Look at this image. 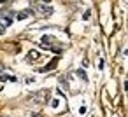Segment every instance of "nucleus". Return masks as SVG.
<instances>
[{"label": "nucleus", "instance_id": "1", "mask_svg": "<svg viewBox=\"0 0 128 117\" xmlns=\"http://www.w3.org/2000/svg\"><path fill=\"white\" fill-rule=\"evenodd\" d=\"M37 9H39V12H40L42 16H51V14H53V9H51V7H46V5H40V4H39Z\"/></svg>", "mask_w": 128, "mask_h": 117}, {"label": "nucleus", "instance_id": "2", "mask_svg": "<svg viewBox=\"0 0 128 117\" xmlns=\"http://www.w3.org/2000/svg\"><path fill=\"white\" fill-rule=\"evenodd\" d=\"M53 37H49V35H44L42 39H40V46L42 47H51V44H53Z\"/></svg>", "mask_w": 128, "mask_h": 117}, {"label": "nucleus", "instance_id": "3", "mask_svg": "<svg viewBox=\"0 0 128 117\" xmlns=\"http://www.w3.org/2000/svg\"><path fill=\"white\" fill-rule=\"evenodd\" d=\"M56 61H58V58H56V59H53L49 65H46V66H42V68H37V72H49V70H53V68L56 66Z\"/></svg>", "mask_w": 128, "mask_h": 117}, {"label": "nucleus", "instance_id": "4", "mask_svg": "<svg viewBox=\"0 0 128 117\" xmlns=\"http://www.w3.org/2000/svg\"><path fill=\"white\" fill-rule=\"evenodd\" d=\"M32 14H34V12L28 9V11H21V12H18V14H16V18H18V19H26V18H28V16H32Z\"/></svg>", "mask_w": 128, "mask_h": 117}, {"label": "nucleus", "instance_id": "5", "mask_svg": "<svg viewBox=\"0 0 128 117\" xmlns=\"http://www.w3.org/2000/svg\"><path fill=\"white\" fill-rule=\"evenodd\" d=\"M39 58H40V53H37V51H30L28 56H26L28 61H35V59H39Z\"/></svg>", "mask_w": 128, "mask_h": 117}, {"label": "nucleus", "instance_id": "6", "mask_svg": "<svg viewBox=\"0 0 128 117\" xmlns=\"http://www.w3.org/2000/svg\"><path fill=\"white\" fill-rule=\"evenodd\" d=\"M77 75H79V77H81L84 82H88V75H86V72H84L82 68H79V70H77Z\"/></svg>", "mask_w": 128, "mask_h": 117}, {"label": "nucleus", "instance_id": "7", "mask_svg": "<svg viewBox=\"0 0 128 117\" xmlns=\"http://www.w3.org/2000/svg\"><path fill=\"white\" fill-rule=\"evenodd\" d=\"M4 32H6V25H4V23H0V35H2Z\"/></svg>", "mask_w": 128, "mask_h": 117}, {"label": "nucleus", "instance_id": "8", "mask_svg": "<svg viewBox=\"0 0 128 117\" xmlns=\"http://www.w3.org/2000/svg\"><path fill=\"white\" fill-rule=\"evenodd\" d=\"M51 107L56 108V107H58V100H53V101H51Z\"/></svg>", "mask_w": 128, "mask_h": 117}, {"label": "nucleus", "instance_id": "9", "mask_svg": "<svg viewBox=\"0 0 128 117\" xmlns=\"http://www.w3.org/2000/svg\"><path fill=\"white\" fill-rule=\"evenodd\" d=\"M42 2H46V4H49V2H51V0H42Z\"/></svg>", "mask_w": 128, "mask_h": 117}, {"label": "nucleus", "instance_id": "10", "mask_svg": "<svg viewBox=\"0 0 128 117\" xmlns=\"http://www.w3.org/2000/svg\"><path fill=\"white\" fill-rule=\"evenodd\" d=\"M4 2H7V0H0V4H4Z\"/></svg>", "mask_w": 128, "mask_h": 117}]
</instances>
